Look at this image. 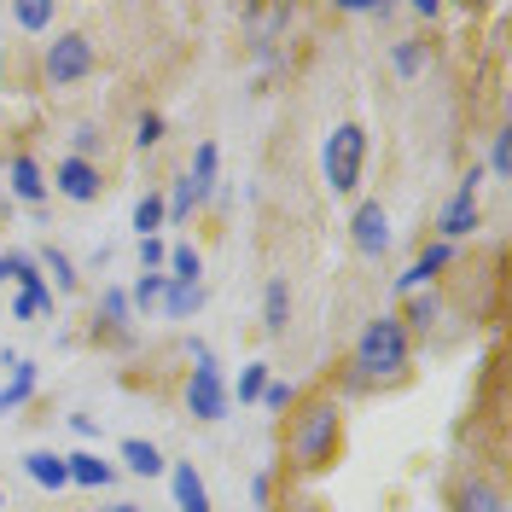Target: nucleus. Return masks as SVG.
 Listing matches in <instances>:
<instances>
[{"instance_id":"nucleus-33","label":"nucleus","mask_w":512,"mask_h":512,"mask_svg":"<svg viewBox=\"0 0 512 512\" xmlns=\"http://www.w3.org/2000/svg\"><path fill=\"white\" fill-rule=\"evenodd\" d=\"M163 262H169V245L163 239H140V274H163Z\"/></svg>"},{"instance_id":"nucleus-38","label":"nucleus","mask_w":512,"mask_h":512,"mask_svg":"<svg viewBox=\"0 0 512 512\" xmlns=\"http://www.w3.org/2000/svg\"><path fill=\"white\" fill-rule=\"evenodd\" d=\"M408 12H414L419 24H431V18H443V6H437V0H414V6H408Z\"/></svg>"},{"instance_id":"nucleus-23","label":"nucleus","mask_w":512,"mask_h":512,"mask_svg":"<svg viewBox=\"0 0 512 512\" xmlns=\"http://www.w3.org/2000/svg\"><path fill=\"white\" fill-rule=\"evenodd\" d=\"M158 227H163V192H146V198L134 204V233H140V239H158Z\"/></svg>"},{"instance_id":"nucleus-40","label":"nucleus","mask_w":512,"mask_h":512,"mask_svg":"<svg viewBox=\"0 0 512 512\" xmlns=\"http://www.w3.org/2000/svg\"><path fill=\"white\" fill-rule=\"evenodd\" d=\"M0 286H6V262H0Z\"/></svg>"},{"instance_id":"nucleus-22","label":"nucleus","mask_w":512,"mask_h":512,"mask_svg":"<svg viewBox=\"0 0 512 512\" xmlns=\"http://www.w3.org/2000/svg\"><path fill=\"white\" fill-rule=\"evenodd\" d=\"M437 315H443V297H437V291H425V297H408L402 326H408V332H425V326H437Z\"/></svg>"},{"instance_id":"nucleus-14","label":"nucleus","mask_w":512,"mask_h":512,"mask_svg":"<svg viewBox=\"0 0 512 512\" xmlns=\"http://www.w3.org/2000/svg\"><path fill=\"white\" fill-rule=\"evenodd\" d=\"M158 309H163L169 320H192L198 309H204V286H198V280H169Z\"/></svg>"},{"instance_id":"nucleus-16","label":"nucleus","mask_w":512,"mask_h":512,"mask_svg":"<svg viewBox=\"0 0 512 512\" xmlns=\"http://www.w3.org/2000/svg\"><path fill=\"white\" fill-rule=\"evenodd\" d=\"M123 466L134 478H163V472H169V460L158 454V443H146V437H128L123 443Z\"/></svg>"},{"instance_id":"nucleus-7","label":"nucleus","mask_w":512,"mask_h":512,"mask_svg":"<svg viewBox=\"0 0 512 512\" xmlns=\"http://www.w3.org/2000/svg\"><path fill=\"white\" fill-rule=\"evenodd\" d=\"M350 245L367 256V262H379V256L390 251V216H384L379 198H361V204H355V216H350Z\"/></svg>"},{"instance_id":"nucleus-17","label":"nucleus","mask_w":512,"mask_h":512,"mask_svg":"<svg viewBox=\"0 0 512 512\" xmlns=\"http://www.w3.org/2000/svg\"><path fill=\"white\" fill-rule=\"evenodd\" d=\"M454 512H507V495L495 489V483H460L454 489Z\"/></svg>"},{"instance_id":"nucleus-35","label":"nucleus","mask_w":512,"mask_h":512,"mask_svg":"<svg viewBox=\"0 0 512 512\" xmlns=\"http://www.w3.org/2000/svg\"><path fill=\"white\" fill-rule=\"evenodd\" d=\"M251 501H256V507H268V501H274V472H256V478H251Z\"/></svg>"},{"instance_id":"nucleus-26","label":"nucleus","mask_w":512,"mask_h":512,"mask_svg":"<svg viewBox=\"0 0 512 512\" xmlns=\"http://www.w3.org/2000/svg\"><path fill=\"white\" fill-rule=\"evenodd\" d=\"M198 268H204V262H198L192 245H169V262H163V274H169V280H198Z\"/></svg>"},{"instance_id":"nucleus-1","label":"nucleus","mask_w":512,"mask_h":512,"mask_svg":"<svg viewBox=\"0 0 512 512\" xmlns=\"http://www.w3.org/2000/svg\"><path fill=\"white\" fill-rule=\"evenodd\" d=\"M414 361V332L402 326V315H373L355 338V379L373 384V379H402Z\"/></svg>"},{"instance_id":"nucleus-39","label":"nucleus","mask_w":512,"mask_h":512,"mask_svg":"<svg viewBox=\"0 0 512 512\" xmlns=\"http://www.w3.org/2000/svg\"><path fill=\"white\" fill-rule=\"evenodd\" d=\"M105 512H146V507H134V501H111Z\"/></svg>"},{"instance_id":"nucleus-12","label":"nucleus","mask_w":512,"mask_h":512,"mask_svg":"<svg viewBox=\"0 0 512 512\" xmlns=\"http://www.w3.org/2000/svg\"><path fill=\"white\" fill-rule=\"evenodd\" d=\"M24 472H30V483H41V489H70V472H64V454H53V448H30L24 454Z\"/></svg>"},{"instance_id":"nucleus-32","label":"nucleus","mask_w":512,"mask_h":512,"mask_svg":"<svg viewBox=\"0 0 512 512\" xmlns=\"http://www.w3.org/2000/svg\"><path fill=\"white\" fill-rule=\"evenodd\" d=\"M158 140H163V117H158V111H146V117L134 123V146H140V152H152Z\"/></svg>"},{"instance_id":"nucleus-4","label":"nucleus","mask_w":512,"mask_h":512,"mask_svg":"<svg viewBox=\"0 0 512 512\" xmlns=\"http://www.w3.org/2000/svg\"><path fill=\"white\" fill-rule=\"evenodd\" d=\"M227 408H233V396H227V379H222V367H216V350H210L204 338H192L187 414L204 419V425H216V419H227Z\"/></svg>"},{"instance_id":"nucleus-24","label":"nucleus","mask_w":512,"mask_h":512,"mask_svg":"<svg viewBox=\"0 0 512 512\" xmlns=\"http://www.w3.org/2000/svg\"><path fill=\"white\" fill-rule=\"evenodd\" d=\"M425 59H431V53H425V41H396V47H390L396 76H419V70H425Z\"/></svg>"},{"instance_id":"nucleus-5","label":"nucleus","mask_w":512,"mask_h":512,"mask_svg":"<svg viewBox=\"0 0 512 512\" xmlns=\"http://www.w3.org/2000/svg\"><path fill=\"white\" fill-rule=\"evenodd\" d=\"M94 64H99L94 41H88L82 30H64V35L47 41L41 76H47V88H76V82H88V76H94Z\"/></svg>"},{"instance_id":"nucleus-2","label":"nucleus","mask_w":512,"mask_h":512,"mask_svg":"<svg viewBox=\"0 0 512 512\" xmlns=\"http://www.w3.org/2000/svg\"><path fill=\"white\" fill-rule=\"evenodd\" d=\"M338 431H344L338 402H309L303 414L291 419V431H286L291 466H297V472H320V466H332V454H338Z\"/></svg>"},{"instance_id":"nucleus-9","label":"nucleus","mask_w":512,"mask_h":512,"mask_svg":"<svg viewBox=\"0 0 512 512\" xmlns=\"http://www.w3.org/2000/svg\"><path fill=\"white\" fill-rule=\"evenodd\" d=\"M448 262H454V245H443V239H437V245H425V251L408 262V274H396V291H402V297H419V291L448 268Z\"/></svg>"},{"instance_id":"nucleus-6","label":"nucleus","mask_w":512,"mask_h":512,"mask_svg":"<svg viewBox=\"0 0 512 512\" xmlns=\"http://www.w3.org/2000/svg\"><path fill=\"white\" fill-rule=\"evenodd\" d=\"M478 169L454 187V198L443 204V216H437V233H443V245H454V239H466V233H478V222H483V204H478Z\"/></svg>"},{"instance_id":"nucleus-15","label":"nucleus","mask_w":512,"mask_h":512,"mask_svg":"<svg viewBox=\"0 0 512 512\" xmlns=\"http://www.w3.org/2000/svg\"><path fill=\"white\" fill-rule=\"evenodd\" d=\"M64 472H70V483H82V489H105V483L117 478V466L111 460H99V454H64Z\"/></svg>"},{"instance_id":"nucleus-37","label":"nucleus","mask_w":512,"mask_h":512,"mask_svg":"<svg viewBox=\"0 0 512 512\" xmlns=\"http://www.w3.org/2000/svg\"><path fill=\"white\" fill-rule=\"evenodd\" d=\"M489 169L507 175V134H495V146H489Z\"/></svg>"},{"instance_id":"nucleus-36","label":"nucleus","mask_w":512,"mask_h":512,"mask_svg":"<svg viewBox=\"0 0 512 512\" xmlns=\"http://www.w3.org/2000/svg\"><path fill=\"white\" fill-rule=\"evenodd\" d=\"M70 431H76V437H88V443H94V437H99V419H94V414H70Z\"/></svg>"},{"instance_id":"nucleus-30","label":"nucleus","mask_w":512,"mask_h":512,"mask_svg":"<svg viewBox=\"0 0 512 512\" xmlns=\"http://www.w3.org/2000/svg\"><path fill=\"white\" fill-rule=\"evenodd\" d=\"M187 210H198V204H192V187H187V175H181L175 192L163 198V222H187Z\"/></svg>"},{"instance_id":"nucleus-11","label":"nucleus","mask_w":512,"mask_h":512,"mask_svg":"<svg viewBox=\"0 0 512 512\" xmlns=\"http://www.w3.org/2000/svg\"><path fill=\"white\" fill-rule=\"evenodd\" d=\"M169 489H175V507H181V512H216V507H210L204 478L192 472V460H175V466H169Z\"/></svg>"},{"instance_id":"nucleus-13","label":"nucleus","mask_w":512,"mask_h":512,"mask_svg":"<svg viewBox=\"0 0 512 512\" xmlns=\"http://www.w3.org/2000/svg\"><path fill=\"white\" fill-rule=\"evenodd\" d=\"M216 140H198V152H192V175H187V187H192V204H210V192H216Z\"/></svg>"},{"instance_id":"nucleus-27","label":"nucleus","mask_w":512,"mask_h":512,"mask_svg":"<svg viewBox=\"0 0 512 512\" xmlns=\"http://www.w3.org/2000/svg\"><path fill=\"white\" fill-rule=\"evenodd\" d=\"M99 315H105V326H128V315H134V309H128V291L105 286L99 291Z\"/></svg>"},{"instance_id":"nucleus-28","label":"nucleus","mask_w":512,"mask_h":512,"mask_svg":"<svg viewBox=\"0 0 512 512\" xmlns=\"http://www.w3.org/2000/svg\"><path fill=\"white\" fill-rule=\"evenodd\" d=\"M41 309H53V286H30V291H18V303H12V320H35Z\"/></svg>"},{"instance_id":"nucleus-34","label":"nucleus","mask_w":512,"mask_h":512,"mask_svg":"<svg viewBox=\"0 0 512 512\" xmlns=\"http://www.w3.org/2000/svg\"><path fill=\"white\" fill-rule=\"evenodd\" d=\"M291 402H297V390H291V384H280V379L262 384V408H274V414H280V408H291Z\"/></svg>"},{"instance_id":"nucleus-8","label":"nucleus","mask_w":512,"mask_h":512,"mask_svg":"<svg viewBox=\"0 0 512 512\" xmlns=\"http://www.w3.org/2000/svg\"><path fill=\"white\" fill-rule=\"evenodd\" d=\"M99 163H88V158H64L59 169H53V192L59 198H70V204H94L99 198Z\"/></svg>"},{"instance_id":"nucleus-25","label":"nucleus","mask_w":512,"mask_h":512,"mask_svg":"<svg viewBox=\"0 0 512 512\" xmlns=\"http://www.w3.org/2000/svg\"><path fill=\"white\" fill-rule=\"evenodd\" d=\"M262 384H268V361H251V367H239V384H233L227 396H239V402H262Z\"/></svg>"},{"instance_id":"nucleus-31","label":"nucleus","mask_w":512,"mask_h":512,"mask_svg":"<svg viewBox=\"0 0 512 512\" xmlns=\"http://www.w3.org/2000/svg\"><path fill=\"white\" fill-rule=\"evenodd\" d=\"M94 152H99V128L94 123H76V128H70V158L94 163Z\"/></svg>"},{"instance_id":"nucleus-41","label":"nucleus","mask_w":512,"mask_h":512,"mask_svg":"<svg viewBox=\"0 0 512 512\" xmlns=\"http://www.w3.org/2000/svg\"><path fill=\"white\" fill-rule=\"evenodd\" d=\"M0 507H6V495H0Z\"/></svg>"},{"instance_id":"nucleus-19","label":"nucleus","mask_w":512,"mask_h":512,"mask_svg":"<svg viewBox=\"0 0 512 512\" xmlns=\"http://www.w3.org/2000/svg\"><path fill=\"white\" fill-rule=\"evenodd\" d=\"M286 320H291V286L268 280V291H262V332H286Z\"/></svg>"},{"instance_id":"nucleus-3","label":"nucleus","mask_w":512,"mask_h":512,"mask_svg":"<svg viewBox=\"0 0 512 512\" xmlns=\"http://www.w3.org/2000/svg\"><path fill=\"white\" fill-rule=\"evenodd\" d=\"M320 175L338 198H355L361 192V175H367V128L361 123H338L320 146Z\"/></svg>"},{"instance_id":"nucleus-20","label":"nucleus","mask_w":512,"mask_h":512,"mask_svg":"<svg viewBox=\"0 0 512 512\" xmlns=\"http://www.w3.org/2000/svg\"><path fill=\"white\" fill-rule=\"evenodd\" d=\"M35 262H41V274H53V280H47V286H59L64 297H70V291L82 286V274H76V262H70V256L59 251V245H47V251L35 256Z\"/></svg>"},{"instance_id":"nucleus-29","label":"nucleus","mask_w":512,"mask_h":512,"mask_svg":"<svg viewBox=\"0 0 512 512\" xmlns=\"http://www.w3.org/2000/svg\"><path fill=\"white\" fill-rule=\"evenodd\" d=\"M12 24H18V30H30V35L53 30V6H12Z\"/></svg>"},{"instance_id":"nucleus-10","label":"nucleus","mask_w":512,"mask_h":512,"mask_svg":"<svg viewBox=\"0 0 512 512\" xmlns=\"http://www.w3.org/2000/svg\"><path fill=\"white\" fill-rule=\"evenodd\" d=\"M6 187H12L18 204H41V198H47V175H41V163H35L30 152H18V158L6 163Z\"/></svg>"},{"instance_id":"nucleus-21","label":"nucleus","mask_w":512,"mask_h":512,"mask_svg":"<svg viewBox=\"0 0 512 512\" xmlns=\"http://www.w3.org/2000/svg\"><path fill=\"white\" fill-rule=\"evenodd\" d=\"M163 286H169V274H140L134 291H128V309H140V315H152L163 303Z\"/></svg>"},{"instance_id":"nucleus-18","label":"nucleus","mask_w":512,"mask_h":512,"mask_svg":"<svg viewBox=\"0 0 512 512\" xmlns=\"http://www.w3.org/2000/svg\"><path fill=\"white\" fill-rule=\"evenodd\" d=\"M30 396H35V361H12V379L0 384V414L24 408Z\"/></svg>"}]
</instances>
